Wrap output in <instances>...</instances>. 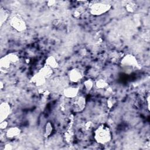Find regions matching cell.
I'll list each match as a JSON object with an SVG mask.
<instances>
[{
  "instance_id": "cell-1",
  "label": "cell",
  "mask_w": 150,
  "mask_h": 150,
  "mask_svg": "<svg viewBox=\"0 0 150 150\" xmlns=\"http://www.w3.org/2000/svg\"><path fill=\"white\" fill-rule=\"evenodd\" d=\"M94 138L96 141L100 144H107L112 138L111 131L107 126L102 124L94 131Z\"/></svg>"
},
{
  "instance_id": "cell-2",
  "label": "cell",
  "mask_w": 150,
  "mask_h": 150,
  "mask_svg": "<svg viewBox=\"0 0 150 150\" xmlns=\"http://www.w3.org/2000/svg\"><path fill=\"white\" fill-rule=\"evenodd\" d=\"M120 65L125 70L132 71L139 67V63L137 58L132 54H127L121 57Z\"/></svg>"
},
{
  "instance_id": "cell-3",
  "label": "cell",
  "mask_w": 150,
  "mask_h": 150,
  "mask_svg": "<svg viewBox=\"0 0 150 150\" xmlns=\"http://www.w3.org/2000/svg\"><path fill=\"white\" fill-rule=\"evenodd\" d=\"M19 61V57L15 53H9L2 57L0 60V69L2 72L7 71L11 67L17 63Z\"/></svg>"
},
{
  "instance_id": "cell-4",
  "label": "cell",
  "mask_w": 150,
  "mask_h": 150,
  "mask_svg": "<svg viewBox=\"0 0 150 150\" xmlns=\"http://www.w3.org/2000/svg\"><path fill=\"white\" fill-rule=\"evenodd\" d=\"M9 25L18 32H23L26 29L27 25L23 18L19 14L15 13L10 16Z\"/></svg>"
},
{
  "instance_id": "cell-5",
  "label": "cell",
  "mask_w": 150,
  "mask_h": 150,
  "mask_svg": "<svg viewBox=\"0 0 150 150\" xmlns=\"http://www.w3.org/2000/svg\"><path fill=\"white\" fill-rule=\"evenodd\" d=\"M111 5L103 2L94 3L90 6V12L93 15H101L107 12L111 8Z\"/></svg>"
},
{
  "instance_id": "cell-6",
  "label": "cell",
  "mask_w": 150,
  "mask_h": 150,
  "mask_svg": "<svg viewBox=\"0 0 150 150\" xmlns=\"http://www.w3.org/2000/svg\"><path fill=\"white\" fill-rule=\"evenodd\" d=\"M71 107L72 110L75 112H80L85 108L86 105V97L83 96H79L75 97L71 99Z\"/></svg>"
},
{
  "instance_id": "cell-7",
  "label": "cell",
  "mask_w": 150,
  "mask_h": 150,
  "mask_svg": "<svg viewBox=\"0 0 150 150\" xmlns=\"http://www.w3.org/2000/svg\"><path fill=\"white\" fill-rule=\"evenodd\" d=\"M11 111V105L9 103L4 102L0 105V121L6 120V119L10 115Z\"/></svg>"
},
{
  "instance_id": "cell-8",
  "label": "cell",
  "mask_w": 150,
  "mask_h": 150,
  "mask_svg": "<svg viewBox=\"0 0 150 150\" xmlns=\"http://www.w3.org/2000/svg\"><path fill=\"white\" fill-rule=\"evenodd\" d=\"M68 77L70 81L73 83H78L82 79L83 74L80 69L73 68L69 71Z\"/></svg>"
},
{
  "instance_id": "cell-9",
  "label": "cell",
  "mask_w": 150,
  "mask_h": 150,
  "mask_svg": "<svg viewBox=\"0 0 150 150\" xmlns=\"http://www.w3.org/2000/svg\"><path fill=\"white\" fill-rule=\"evenodd\" d=\"M79 88L77 87H69L64 90L63 93L66 97L73 98L79 95Z\"/></svg>"
},
{
  "instance_id": "cell-10",
  "label": "cell",
  "mask_w": 150,
  "mask_h": 150,
  "mask_svg": "<svg viewBox=\"0 0 150 150\" xmlns=\"http://www.w3.org/2000/svg\"><path fill=\"white\" fill-rule=\"evenodd\" d=\"M46 78L43 77L41 74L38 72L35 74L30 79L31 82L35 86L40 87L43 86L46 82Z\"/></svg>"
},
{
  "instance_id": "cell-11",
  "label": "cell",
  "mask_w": 150,
  "mask_h": 150,
  "mask_svg": "<svg viewBox=\"0 0 150 150\" xmlns=\"http://www.w3.org/2000/svg\"><path fill=\"white\" fill-rule=\"evenodd\" d=\"M21 129L17 127H12L9 128L6 132V137L8 138L12 139L17 137L21 134Z\"/></svg>"
},
{
  "instance_id": "cell-12",
  "label": "cell",
  "mask_w": 150,
  "mask_h": 150,
  "mask_svg": "<svg viewBox=\"0 0 150 150\" xmlns=\"http://www.w3.org/2000/svg\"><path fill=\"white\" fill-rule=\"evenodd\" d=\"M40 74H41L43 77H45L46 79L49 78L53 73V69L51 68L50 67L45 65L43 66L38 71Z\"/></svg>"
},
{
  "instance_id": "cell-13",
  "label": "cell",
  "mask_w": 150,
  "mask_h": 150,
  "mask_svg": "<svg viewBox=\"0 0 150 150\" xmlns=\"http://www.w3.org/2000/svg\"><path fill=\"white\" fill-rule=\"evenodd\" d=\"M10 12L7 9H4L2 8H1L0 10V23L1 26H2L3 23L5 22L8 19H9L10 17Z\"/></svg>"
},
{
  "instance_id": "cell-14",
  "label": "cell",
  "mask_w": 150,
  "mask_h": 150,
  "mask_svg": "<svg viewBox=\"0 0 150 150\" xmlns=\"http://www.w3.org/2000/svg\"><path fill=\"white\" fill-rule=\"evenodd\" d=\"M46 65L50 67L53 69H56L59 66V63L56 58L52 56H49L46 60Z\"/></svg>"
},
{
  "instance_id": "cell-15",
  "label": "cell",
  "mask_w": 150,
  "mask_h": 150,
  "mask_svg": "<svg viewBox=\"0 0 150 150\" xmlns=\"http://www.w3.org/2000/svg\"><path fill=\"white\" fill-rule=\"evenodd\" d=\"M124 6H125L126 11L130 13H132V12H135L138 8V5H137V3L132 1H127V3L125 4Z\"/></svg>"
},
{
  "instance_id": "cell-16",
  "label": "cell",
  "mask_w": 150,
  "mask_h": 150,
  "mask_svg": "<svg viewBox=\"0 0 150 150\" xmlns=\"http://www.w3.org/2000/svg\"><path fill=\"white\" fill-rule=\"evenodd\" d=\"M53 130V127L52 124L50 121H48L47 122H46L45 126V130H44L45 137H49L52 134Z\"/></svg>"
},
{
  "instance_id": "cell-17",
  "label": "cell",
  "mask_w": 150,
  "mask_h": 150,
  "mask_svg": "<svg viewBox=\"0 0 150 150\" xmlns=\"http://www.w3.org/2000/svg\"><path fill=\"white\" fill-rule=\"evenodd\" d=\"M95 85L97 88L103 89V88H105L106 87H107L108 84V82L105 80L100 79L96 82Z\"/></svg>"
},
{
  "instance_id": "cell-18",
  "label": "cell",
  "mask_w": 150,
  "mask_h": 150,
  "mask_svg": "<svg viewBox=\"0 0 150 150\" xmlns=\"http://www.w3.org/2000/svg\"><path fill=\"white\" fill-rule=\"evenodd\" d=\"M84 86L86 90L90 91L94 86V82L91 79H87L84 81Z\"/></svg>"
},
{
  "instance_id": "cell-19",
  "label": "cell",
  "mask_w": 150,
  "mask_h": 150,
  "mask_svg": "<svg viewBox=\"0 0 150 150\" xmlns=\"http://www.w3.org/2000/svg\"><path fill=\"white\" fill-rule=\"evenodd\" d=\"M115 102H116V100L113 97H110L109 98L108 100H107V106L111 108H112L114 104H115Z\"/></svg>"
},
{
  "instance_id": "cell-20",
  "label": "cell",
  "mask_w": 150,
  "mask_h": 150,
  "mask_svg": "<svg viewBox=\"0 0 150 150\" xmlns=\"http://www.w3.org/2000/svg\"><path fill=\"white\" fill-rule=\"evenodd\" d=\"M8 125V122H7V121H6V120L3 121L1 122V124H0V128H1V129H5V128H6Z\"/></svg>"
},
{
  "instance_id": "cell-21",
  "label": "cell",
  "mask_w": 150,
  "mask_h": 150,
  "mask_svg": "<svg viewBox=\"0 0 150 150\" xmlns=\"http://www.w3.org/2000/svg\"><path fill=\"white\" fill-rule=\"evenodd\" d=\"M61 23V21L59 19H55L53 22V25L55 27H58Z\"/></svg>"
},
{
  "instance_id": "cell-22",
  "label": "cell",
  "mask_w": 150,
  "mask_h": 150,
  "mask_svg": "<svg viewBox=\"0 0 150 150\" xmlns=\"http://www.w3.org/2000/svg\"><path fill=\"white\" fill-rule=\"evenodd\" d=\"M56 3V1H49L47 2V4L49 6H52L54 5V4Z\"/></svg>"
},
{
  "instance_id": "cell-23",
  "label": "cell",
  "mask_w": 150,
  "mask_h": 150,
  "mask_svg": "<svg viewBox=\"0 0 150 150\" xmlns=\"http://www.w3.org/2000/svg\"><path fill=\"white\" fill-rule=\"evenodd\" d=\"M12 149V147L11 145L9 144H8V145H6L4 147V149H7V150H9V149Z\"/></svg>"
},
{
  "instance_id": "cell-24",
  "label": "cell",
  "mask_w": 150,
  "mask_h": 150,
  "mask_svg": "<svg viewBox=\"0 0 150 150\" xmlns=\"http://www.w3.org/2000/svg\"><path fill=\"white\" fill-rule=\"evenodd\" d=\"M146 98H147V101H148V102H147V103H148V110H149V95L148 96V97H147Z\"/></svg>"
},
{
  "instance_id": "cell-25",
  "label": "cell",
  "mask_w": 150,
  "mask_h": 150,
  "mask_svg": "<svg viewBox=\"0 0 150 150\" xmlns=\"http://www.w3.org/2000/svg\"><path fill=\"white\" fill-rule=\"evenodd\" d=\"M2 88H3V84H2V82L1 81V88L2 89Z\"/></svg>"
}]
</instances>
